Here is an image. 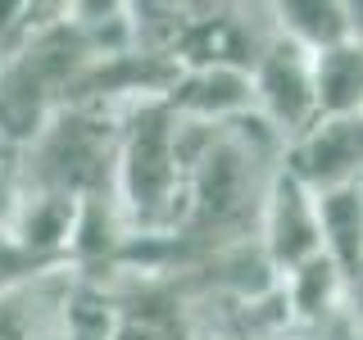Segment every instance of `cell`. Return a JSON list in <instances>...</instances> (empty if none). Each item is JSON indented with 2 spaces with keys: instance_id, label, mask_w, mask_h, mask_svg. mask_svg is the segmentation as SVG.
I'll return each mask as SVG.
<instances>
[{
  "instance_id": "obj_1",
  "label": "cell",
  "mask_w": 363,
  "mask_h": 340,
  "mask_svg": "<svg viewBox=\"0 0 363 340\" xmlns=\"http://www.w3.org/2000/svg\"><path fill=\"white\" fill-rule=\"evenodd\" d=\"M113 204L132 236H177L186 222V173L177 164V113L136 100L113 150Z\"/></svg>"
},
{
  "instance_id": "obj_2",
  "label": "cell",
  "mask_w": 363,
  "mask_h": 340,
  "mask_svg": "<svg viewBox=\"0 0 363 340\" xmlns=\"http://www.w3.org/2000/svg\"><path fill=\"white\" fill-rule=\"evenodd\" d=\"M250 86H255V113L277 132L281 145L300 141L318 123V100H313V55L272 32V41L259 50L250 68Z\"/></svg>"
},
{
  "instance_id": "obj_3",
  "label": "cell",
  "mask_w": 363,
  "mask_h": 340,
  "mask_svg": "<svg viewBox=\"0 0 363 340\" xmlns=\"http://www.w3.org/2000/svg\"><path fill=\"white\" fill-rule=\"evenodd\" d=\"M259 245H264V259L277 277H286L300 264L323 254L318 196L304 181H295L286 168H277L264 191V232H259Z\"/></svg>"
},
{
  "instance_id": "obj_4",
  "label": "cell",
  "mask_w": 363,
  "mask_h": 340,
  "mask_svg": "<svg viewBox=\"0 0 363 340\" xmlns=\"http://www.w3.org/2000/svg\"><path fill=\"white\" fill-rule=\"evenodd\" d=\"M281 168L304 181L313 196L340 186H363V113L354 118H318L300 141L286 145Z\"/></svg>"
},
{
  "instance_id": "obj_5",
  "label": "cell",
  "mask_w": 363,
  "mask_h": 340,
  "mask_svg": "<svg viewBox=\"0 0 363 340\" xmlns=\"http://www.w3.org/2000/svg\"><path fill=\"white\" fill-rule=\"evenodd\" d=\"M164 105L186 123L227 128V123L255 113V86H250L245 68H182Z\"/></svg>"
},
{
  "instance_id": "obj_6",
  "label": "cell",
  "mask_w": 363,
  "mask_h": 340,
  "mask_svg": "<svg viewBox=\"0 0 363 340\" xmlns=\"http://www.w3.org/2000/svg\"><path fill=\"white\" fill-rule=\"evenodd\" d=\"M318 232H323V254L332 259L350 304H354L363 286V186H340L318 196Z\"/></svg>"
},
{
  "instance_id": "obj_7",
  "label": "cell",
  "mask_w": 363,
  "mask_h": 340,
  "mask_svg": "<svg viewBox=\"0 0 363 340\" xmlns=\"http://www.w3.org/2000/svg\"><path fill=\"white\" fill-rule=\"evenodd\" d=\"M268 14H272V32L300 45L304 55H323L332 45L350 41V9L340 0H277Z\"/></svg>"
},
{
  "instance_id": "obj_8",
  "label": "cell",
  "mask_w": 363,
  "mask_h": 340,
  "mask_svg": "<svg viewBox=\"0 0 363 340\" xmlns=\"http://www.w3.org/2000/svg\"><path fill=\"white\" fill-rule=\"evenodd\" d=\"M313 100H318V118L363 113V45L354 37L313 55Z\"/></svg>"
},
{
  "instance_id": "obj_9",
  "label": "cell",
  "mask_w": 363,
  "mask_h": 340,
  "mask_svg": "<svg viewBox=\"0 0 363 340\" xmlns=\"http://www.w3.org/2000/svg\"><path fill=\"white\" fill-rule=\"evenodd\" d=\"M281 300H286V313L300 317V322H327L340 309V300H350V295H345L340 272L332 268V259L318 254L281 277Z\"/></svg>"
},
{
  "instance_id": "obj_10",
  "label": "cell",
  "mask_w": 363,
  "mask_h": 340,
  "mask_svg": "<svg viewBox=\"0 0 363 340\" xmlns=\"http://www.w3.org/2000/svg\"><path fill=\"white\" fill-rule=\"evenodd\" d=\"M55 268H68V264H45V259H37L28 245H18L0 227V295L23 286V281H32V277H41V272H55Z\"/></svg>"
},
{
  "instance_id": "obj_11",
  "label": "cell",
  "mask_w": 363,
  "mask_h": 340,
  "mask_svg": "<svg viewBox=\"0 0 363 340\" xmlns=\"http://www.w3.org/2000/svg\"><path fill=\"white\" fill-rule=\"evenodd\" d=\"M345 9H350V37L363 45V0L359 5H345Z\"/></svg>"
}]
</instances>
